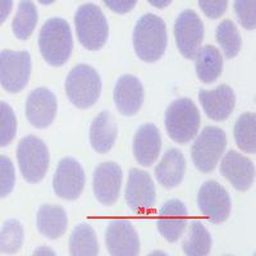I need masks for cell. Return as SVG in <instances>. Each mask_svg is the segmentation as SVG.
I'll return each instance as SVG.
<instances>
[{
    "instance_id": "cell-8",
    "label": "cell",
    "mask_w": 256,
    "mask_h": 256,
    "mask_svg": "<svg viewBox=\"0 0 256 256\" xmlns=\"http://www.w3.org/2000/svg\"><path fill=\"white\" fill-rule=\"evenodd\" d=\"M31 76V56L28 52L3 50L0 52V84L8 92H20Z\"/></svg>"
},
{
    "instance_id": "cell-28",
    "label": "cell",
    "mask_w": 256,
    "mask_h": 256,
    "mask_svg": "<svg viewBox=\"0 0 256 256\" xmlns=\"http://www.w3.org/2000/svg\"><path fill=\"white\" fill-rule=\"evenodd\" d=\"M38 20V9L31 0H20L16 17L13 18L12 30L16 38L27 40L32 35Z\"/></svg>"
},
{
    "instance_id": "cell-20",
    "label": "cell",
    "mask_w": 256,
    "mask_h": 256,
    "mask_svg": "<svg viewBox=\"0 0 256 256\" xmlns=\"http://www.w3.org/2000/svg\"><path fill=\"white\" fill-rule=\"evenodd\" d=\"M162 150V137L159 128L152 123H146L137 130L134 138V155L137 163L150 166L158 159Z\"/></svg>"
},
{
    "instance_id": "cell-12",
    "label": "cell",
    "mask_w": 256,
    "mask_h": 256,
    "mask_svg": "<svg viewBox=\"0 0 256 256\" xmlns=\"http://www.w3.org/2000/svg\"><path fill=\"white\" fill-rule=\"evenodd\" d=\"M123 172L120 164L105 162L96 166L92 177V187L95 198L100 204L110 206L120 198Z\"/></svg>"
},
{
    "instance_id": "cell-13",
    "label": "cell",
    "mask_w": 256,
    "mask_h": 256,
    "mask_svg": "<svg viewBox=\"0 0 256 256\" xmlns=\"http://www.w3.org/2000/svg\"><path fill=\"white\" fill-rule=\"evenodd\" d=\"M155 184L145 170L132 168L126 187V202L134 212L152 209L155 205Z\"/></svg>"
},
{
    "instance_id": "cell-34",
    "label": "cell",
    "mask_w": 256,
    "mask_h": 256,
    "mask_svg": "<svg viewBox=\"0 0 256 256\" xmlns=\"http://www.w3.org/2000/svg\"><path fill=\"white\" fill-rule=\"evenodd\" d=\"M198 4L206 17L216 20L227 10L228 0H198Z\"/></svg>"
},
{
    "instance_id": "cell-5",
    "label": "cell",
    "mask_w": 256,
    "mask_h": 256,
    "mask_svg": "<svg viewBox=\"0 0 256 256\" xmlns=\"http://www.w3.org/2000/svg\"><path fill=\"white\" fill-rule=\"evenodd\" d=\"M74 24L77 38L84 49L96 52L108 41V20L96 4L88 3L80 6L74 16Z\"/></svg>"
},
{
    "instance_id": "cell-21",
    "label": "cell",
    "mask_w": 256,
    "mask_h": 256,
    "mask_svg": "<svg viewBox=\"0 0 256 256\" xmlns=\"http://www.w3.org/2000/svg\"><path fill=\"white\" fill-rule=\"evenodd\" d=\"M118 126L113 114L104 110L94 118L90 127V144L92 148L99 154H106L110 152L116 140Z\"/></svg>"
},
{
    "instance_id": "cell-37",
    "label": "cell",
    "mask_w": 256,
    "mask_h": 256,
    "mask_svg": "<svg viewBox=\"0 0 256 256\" xmlns=\"http://www.w3.org/2000/svg\"><path fill=\"white\" fill-rule=\"evenodd\" d=\"M148 2L152 4V6H155V8H159V9L166 8V6H168L169 4L172 3V0H148Z\"/></svg>"
},
{
    "instance_id": "cell-3",
    "label": "cell",
    "mask_w": 256,
    "mask_h": 256,
    "mask_svg": "<svg viewBox=\"0 0 256 256\" xmlns=\"http://www.w3.org/2000/svg\"><path fill=\"white\" fill-rule=\"evenodd\" d=\"M200 112L188 98L174 100L166 108V128L174 142L187 144L194 140L200 130Z\"/></svg>"
},
{
    "instance_id": "cell-29",
    "label": "cell",
    "mask_w": 256,
    "mask_h": 256,
    "mask_svg": "<svg viewBox=\"0 0 256 256\" xmlns=\"http://www.w3.org/2000/svg\"><path fill=\"white\" fill-rule=\"evenodd\" d=\"M24 240V230L16 219L6 222L0 230V255H14L20 250Z\"/></svg>"
},
{
    "instance_id": "cell-35",
    "label": "cell",
    "mask_w": 256,
    "mask_h": 256,
    "mask_svg": "<svg viewBox=\"0 0 256 256\" xmlns=\"http://www.w3.org/2000/svg\"><path fill=\"white\" fill-rule=\"evenodd\" d=\"M102 2L110 10L118 14H126L131 12L137 3V0H102Z\"/></svg>"
},
{
    "instance_id": "cell-24",
    "label": "cell",
    "mask_w": 256,
    "mask_h": 256,
    "mask_svg": "<svg viewBox=\"0 0 256 256\" xmlns=\"http://www.w3.org/2000/svg\"><path fill=\"white\" fill-rule=\"evenodd\" d=\"M195 68L198 80L204 84H212L218 80L223 70V56L212 45H206L198 50L195 56Z\"/></svg>"
},
{
    "instance_id": "cell-9",
    "label": "cell",
    "mask_w": 256,
    "mask_h": 256,
    "mask_svg": "<svg viewBox=\"0 0 256 256\" xmlns=\"http://www.w3.org/2000/svg\"><path fill=\"white\" fill-rule=\"evenodd\" d=\"M174 38L180 54L186 59H195L204 40V24L195 10L186 9L178 16Z\"/></svg>"
},
{
    "instance_id": "cell-16",
    "label": "cell",
    "mask_w": 256,
    "mask_h": 256,
    "mask_svg": "<svg viewBox=\"0 0 256 256\" xmlns=\"http://www.w3.org/2000/svg\"><path fill=\"white\" fill-rule=\"evenodd\" d=\"M188 212L186 205L177 198L166 201L158 216V230L168 242H176L186 230Z\"/></svg>"
},
{
    "instance_id": "cell-4",
    "label": "cell",
    "mask_w": 256,
    "mask_h": 256,
    "mask_svg": "<svg viewBox=\"0 0 256 256\" xmlns=\"http://www.w3.org/2000/svg\"><path fill=\"white\" fill-rule=\"evenodd\" d=\"M66 94L70 102L80 109L91 108L102 94V78L91 66L78 64L66 78Z\"/></svg>"
},
{
    "instance_id": "cell-2",
    "label": "cell",
    "mask_w": 256,
    "mask_h": 256,
    "mask_svg": "<svg viewBox=\"0 0 256 256\" xmlns=\"http://www.w3.org/2000/svg\"><path fill=\"white\" fill-rule=\"evenodd\" d=\"M41 56L52 67H62L72 54L73 38L68 22L63 18H50L38 35Z\"/></svg>"
},
{
    "instance_id": "cell-27",
    "label": "cell",
    "mask_w": 256,
    "mask_h": 256,
    "mask_svg": "<svg viewBox=\"0 0 256 256\" xmlns=\"http://www.w3.org/2000/svg\"><path fill=\"white\" fill-rule=\"evenodd\" d=\"M234 140L242 152L248 154L256 152V116L255 113H244L234 124Z\"/></svg>"
},
{
    "instance_id": "cell-10",
    "label": "cell",
    "mask_w": 256,
    "mask_h": 256,
    "mask_svg": "<svg viewBox=\"0 0 256 256\" xmlns=\"http://www.w3.org/2000/svg\"><path fill=\"white\" fill-rule=\"evenodd\" d=\"M198 206L200 212L212 223L220 224L228 219L232 202L227 190L216 180H206L198 194Z\"/></svg>"
},
{
    "instance_id": "cell-6",
    "label": "cell",
    "mask_w": 256,
    "mask_h": 256,
    "mask_svg": "<svg viewBox=\"0 0 256 256\" xmlns=\"http://www.w3.org/2000/svg\"><path fill=\"white\" fill-rule=\"evenodd\" d=\"M17 160L22 177L28 184H38L44 180L49 168V148L41 138L30 134L18 144Z\"/></svg>"
},
{
    "instance_id": "cell-31",
    "label": "cell",
    "mask_w": 256,
    "mask_h": 256,
    "mask_svg": "<svg viewBox=\"0 0 256 256\" xmlns=\"http://www.w3.org/2000/svg\"><path fill=\"white\" fill-rule=\"evenodd\" d=\"M17 134V118L10 105L0 102V148L12 142Z\"/></svg>"
},
{
    "instance_id": "cell-30",
    "label": "cell",
    "mask_w": 256,
    "mask_h": 256,
    "mask_svg": "<svg viewBox=\"0 0 256 256\" xmlns=\"http://www.w3.org/2000/svg\"><path fill=\"white\" fill-rule=\"evenodd\" d=\"M216 41L220 44L224 52V56L232 59L237 56L241 50L242 40L236 24L230 20H222L216 28Z\"/></svg>"
},
{
    "instance_id": "cell-33",
    "label": "cell",
    "mask_w": 256,
    "mask_h": 256,
    "mask_svg": "<svg viewBox=\"0 0 256 256\" xmlns=\"http://www.w3.org/2000/svg\"><path fill=\"white\" fill-rule=\"evenodd\" d=\"M234 12L241 26L246 30L256 28V0H234Z\"/></svg>"
},
{
    "instance_id": "cell-36",
    "label": "cell",
    "mask_w": 256,
    "mask_h": 256,
    "mask_svg": "<svg viewBox=\"0 0 256 256\" xmlns=\"http://www.w3.org/2000/svg\"><path fill=\"white\" fill-rule=\"evenodd\" d=\"M13 0H0V26L8 18L9 13L12 12Z\"/></svg>"
},
{
    "instance_id": "cell-32",
    "label": "cell",
    "mask_w": 256,
    "mask_h": 256,
    "mask_svg": "<svg viewBox=\"0 0 256 256\" xmlns=\"http://www.w3.org/2000/svg\"><path fill=\"white\" fill-rule=\"evenodd\" d=\"M16 184V170L12 160L0 155V198L10 195Z\"/></svg>"
},
{
    "instance_id": "cell-19",
    "label": "cell",
    "mask_w": 256,
    "mask_h": 256,
    "mask_svg": "<svg viewBox=\"0 0 256 256\" xmlns=\"http://www.w3.org/2000/svg\"><path fill=\"white\" fill-rule=\"evenodd\" d=\"M198 100L210 120L220 122L232 114L236 105V95L228 84H220L216 90H200Z\"/></svg>"
},
{
    "instance_id": "cell-38",
    "label": "cell",
    "mask_w": 256,
    "mask_h": 256,
    "mask_svg": "<svg viewBox=\"0 0 256 256\" xmlns=\"http://www.w3.org/2000/svg\"><path fill=\"white\" fill-rule=\"evenodd\" d=\"M38 3H41L42 6H50V4H52L56 0H38Z\"/></svg>"
},
{
    "instance_id": "cell-17",
    "label": "cell",
    "mask_w": 256,
    "mask_h": 256,
    "mask_svg": "<svg viewBox=\"0 0 256 256\" xmlns=\"http://www.w3.org/2000/svg\"><path fill=\"white\" fill-rule=\"evenodd\" d=\"M114 102L122 116H132L142 106L145 91L141 81L136 76L124 74L120 77L114 88Z\"/></svg>"
},
{
    "instance_id": "cell-15",
    "label": "cell",
    "mask_w": 256,
    "mask_h": 256,
    "mask_svg": "<svg viewBox=\"0 0 256 256\" xmlns=\"http://www.w3.org/2000/svg\"><path fill=\"white\" fill-rule=\"evenodd\" d=\"M56 96L49 88H35L27 98L26 116L34 127L40 130L49 127L56 120Z\"/></svg>"
},
{
    "instance_id": "cell-7",
    "label": "cell",
    "mask_w": 256,
    "mask_h": 256,
    "mask_svg": "<svg viewBox=\"0 0 256 256\" xmlns=\"http://www.w3.org/2000/svg\"><path fill=\"white\" fill-rule=\"evenodd\" d=\"M227 148V134L219 127H205L195 138L191 148V158L196 168L202 173L216 169L219 159Z\"/></svg>"
},
{
    "instance_id": "cell-26",
    "label": "cell",
    "mask_w": 256,
    "mask_h": 256,
    "mask_svg": "<svg viewBox=\"0 0 256 256\" xmlns=\"http://www.w3.org/2000/svg\"><path fill=\"white\" fill-rule=\"evenodd\" d=\"M212 236L201 222L190 224L188 234L182 242V248L187 256H205L212 250Z\"/></svg>"
},
{
    "instance_id": "cell-18",
    "label": "cell",
    "mask_w": 256,
    "mask_h": 256,
    "mask_svg": "<svg viewBox=\"0 0 256 256\" xmlns=\"http://www.w3.org/2000/svg\"><path fill=\"white\" fill-rule=\"evenodd\" d=\"M220 174L227 178L237 191H248L255 180V168L250 159L230 150L222 160Z\"/></svg>"
},
{
    "instance_id": "cell-1",
    "label": "cell",
    "mask_w": 256,
    "mask_h": 256,
    "mask_svg": "<svg viewBox=\"0 0 256 256\" xmlns=\"http://www.w3.org/2000/svg\"><path fill=\"white\" fill-rule=\"evenodd\" d=\"M168 44L166 27L159 16H142L134 30V48L137 56L146 63H154L164 56Z\"/></svg>"
},
{
    "instance_id": "cell-11",
    "label": "cell",
    "mask_w": 256,
    "mask_h": 256,
    "mask_svg": "<svg viewBox=\"0 0 256 256\" xmlns=\"http://www.w3.org/2000/svg\"><path fill=\"white\" fill-rule=\"evenodd\" d=\"M84 184V170L76 159L64 158L59 162L52 178V188L56 196L64 200H76L81 196Z\"/></svg>"
},
{
    "instance_id": "cell-25",
    "label": "cell",
    "mask_w": 256,
    "mask_h": 256,
    "mask_svg": "<svg viewBox=\"0 0 256 256\" xmlns=\"http://www.w3.org/2000/svg\"><path fill=\"white\" fill-rule=\"evenodd\" d=\"M70 254L73 256L99 255V242L90 224L81 223L73 230L70 238Z\"/></svg>"
},
{
    "instance_id": "cell-23",
    "label": "cell",
    "mask_w": 256,
    "mask_h": 256,
    "mask_svg": "<svg viewBox=\"0 0 256 256\" xmlns=\"http://www.w3.org/2000/svg\"><path fill=\"white\" fill-rule=\"evenodd\" d=\"M38 232L49 240H56L66 233L68 227V216L60 205L44 204L38 209L36 216Z\"/></svg>"
},
{
    "instance_id": "cell-14",
    "label": "cell",
    "mask_w": 256,
    "mask_h": 256,
    "mask_svg": "<svg viewBox=\"0 0 256 256\" xmlns=\"http://www.w3.org/2000/svg\"><path fill=\"white\" fill-rule=\"evenodd\" d=\"M105 244L113 256H136L140 254V238L128 220L109 223L105 232Z\"/></svg>"
},
{
    "instance_id": "cell-22",
    "label": "cell",
    "mask_w": 256,
    "mask_h": 256,
    "mask_svg": "<svg viewBox=\"0 0 256 256\" xmlns=\"http://www.w3.org/2000/svg\"><path fill=\"white\" fill-rule=\"evenodd\" d=\"M186 159L177 148H169L155 168V178L166 188H173L184 180Z\"/></svg>"
}]
</instances>
